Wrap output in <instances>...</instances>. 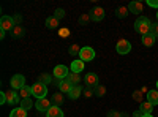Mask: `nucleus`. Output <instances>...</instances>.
<instances>
[{"label":"nucleus","instance_id":"nucleus-33","mask_svg":"<svg viewBox=\"0 0 158 117\" xmlns=\"http://www.w3.org/2000/svg\"><path fill=\"white\" fill-rule=\"evenodd\" d=\"M89 21H90V15H82L81 18H79V24L81 25H85Z\"/></svg>","mask_w":158,"mask_h":117},{"label":"nucleus","instance_id":"nucleus-24","mask_svg":"<svg viewBox=\"0 0 158 117\" xmlns=\"http://www.w3.org/2000/svg\"><path fill=\"white\" fill-rule=\"evenodd\" d=\"M38 81L41 82V84H44V86H49L52 82V76L48 74V73H41V74L38 76Z\"/></svg>","mask_w":158,"mask_h":117},{"label":"nucleus","instance_id":"nucleus-34","mask_svg":"<svg viewBox=\"0 0 158 117\" xmlns=\"http://www.w3.org/2000/svg\"><path fill=\"white\" fill-rule=\"evenodd\" d=\"M150 33H152L155 38H158V22H156V24H152V27H150Z\"/></svg>","mask_w":158,"mask_h":117},{"label":"nucleus","instance_id":"nucleus-5","mask_svg":"<svg viewBox=\"0 0 158 117\" xmlns=\"http://www.w3.org/2000/svg\"><path fill=\"white\" fill-rule=\"evenodd\" d=\"M115 51H117V52L120 54V56H125V54H128L130 51H131V43H130L128 40H123V38H122V40L117 41Z\"/></svg>","mask_w":158,"mask_h":117},{"label":"nucleus","instance_id":"nucleus-15","mask_svg":"<svg viewBox=\"0 0 158 117\" xmlns=\"http://www.w3.org/2000/svg\"><path fill=\"white\" fill-rule=\"evenodd\" d=\"M82 90H84V87H81V86H73V87H71V90L68 92L70 100H77L79 97L82 95Z\"/></svg>","mask_w":158,"mask_h":117},{"label":"nucleus","instance_id":"nucleus-17","mask_svg":"<svg viewBox=\"0 0 158 117\" xmlns=\"http://www.w3.org/2000/svg\"><path fill=\"white\" fill-rule=\"evenodd\" d=\"M155 41H156V38H155L152 33H147V35H144V36H142V44H144V46H147V48L153 46Z\"/></svg>","mask_w":158,"mask_h":117},{"label":"nucleus","instance_id":"nucleus-6","mask_svg":"<svg viewBox=\"0 0 158 117\" xmlns=\"http://www.w3.org/2000/svg\"><path fill=\"white\" fill-rule=\"evenodd\" d=\"M52 74H54L56 79L62 81V79H67L68 74H70V71H68V68L65 67V65H57V67L54 68V71H52Z\"/></svg>","mask_w":158,"mask_h":117},{"label":"nucleus","instance_id":"nucleus-41","mask_svg":"<svg viewBox=\"0 0 158 117\" xmlns=\"http://www.w3.org/2000/svg\"><path fill=\"white\" fill-rule=\"evenodd\" d=\"M142 115H144V112H142L141 109H138V111L133 112V117H142Z\"/></svg>","mask_w":158,"mask_h":117},{"label":"nucleus","instance_id":"nucleus-13","mask_svg":"<svg viewBox=\"0 0 158 117\" xmlns=\"http://www.w3.org/2000/svg\"><path fill=\"white\" fill-rule=\"evenodd\" d=\"M70 70H71V73L81 74V73L84 71V62H82V60H73L71 65H70Z\"/></svg>","mask_w":158,"mask_h":117},{"label":"nucleus","instance_id":"nucleus-25","mask_svg":"<svg viewBox=\"0 0 158 117\" xmlns=\"http://www.w3.org/2000/svg\"><path fill=\"white\" fill-rule=\"evenodd\" d=\"M19 108H22V109H25V111H29V109L33 108V101H32L30 98H24V100H21V103H19Z\"/></svg>","mask_w":158,"mask_h":117},{"label":"nucleus","instance_id":"nucleus-28","mask_svg":"<svg viewBox=\"0 0 158 117\" xmlns=\"http://www.w3.org/2000/svg\"><path fill=\"white\" fill-rule=\"evenodd\" d=\"M52 105H56V106H60L62 103H63V95H62V92H56L54 95H52Z\"/></svg>","mask_w":158,"mask_h":117},{"label":"nucleus","instance_id":"nucleus-35","mask_svg":"<svg viewBox=\"0 0 158 117\" xmlns=\"http://www.w3.org/2000/svg\"><path fill=\"white\" fill-rule=\"evenodd\" d=\"M54 16H56L57 19H63V18H65V11H63L62 8H57V10H56V15H54Z\"/></svg>","mask_w":158,"mask_h":117},{"label":"nucleus","instance_id":"nucleus-4","mask_svg":"<svg viewBox=\"0 0 158 117\" xmlns=\"http://www.w3.org/2000/svg\"><path fill=\"white\" fill-rule=\"evenodd\" d=\"M94 59H95V51H94V48H90V46L81 48V52H79V60L90 62V60H94Z\"/></svg>","mask_w":158,"mask_h":117},{"label":"nucleus","instance_id":"nucleus-44","mask_svg":"<svg viewBox=\"0 0 158 117\" xmlns=\"http://www.w3.org/2000/svg\"><path fill=\"white\" fill-rule=\"evenodd\" d=\"M142 117H153V115H152V114H144Z\"/></svg>","mask_w":158,"mask_h":117},{"label":"nucleus","instance_id":"nucleus-26","mask_svg":"<svg viewBox=\"0 0 158 117\" xmlns=\"http://www.w3.org/2000/svg\"><path fill=\"white\" fill-rule=\"evenodd\" d=\"M115 15H117V18H127L128 15H130V10H128V6H118L117 10H115Z\"/></svg>","mask_w":158,"mask_h":117},{"label":"nucleus","instance_id":"nucleus-3","mask_svg":"<svg viewBox=\"0 0 158 117\" xmlns=\"http://www.w3.org/2000/svg\"><path fill=\"white\" fill-rule=\"evenodd\" d=\"M16 27V22L13 19V16H2L0 18V29L5 32H11Z\"/></svg>","mask_w":158,"mask_h":117},{"label":"nucleus","instance_id":"nucleus-21","mask_svg":"<svg viewBox=\"0 0 158 117\" xmlns=\"http://www.w3.org/2000/svg\"><path fill=\"white\" fill-rule=\"evenodd\" d=\"M147 101L152 103V105H158V90H149V94H147Z\"/></svg>","mask_w":158,"mask_h":117},{"label":"nucleus","instance_id":"nucleus-2","mask_svg":"<svg viewBox=\"0 0 158 117\" xmlns=\"http://www.w3.org/2000/svg\"><path fill=\"white\" fill-rule=\"evenodd\" d=\"M32 95H33L36 100L46 98V95H48V86H44V84H41L40 81H36V82L32 86Z\"/></svg>","mask_w":158,"mask_h":117},{"label":"nucleus","instance_id":"nucleus-8","mask_svg":"<svg viewBox=\"0 0 158 117\" xmlns=\"http://www.w3.org/2000/svg\"><path fill=\"white\" fill-rule=\"evenodd\" d=\"M51 106H52V101H49L48 98H40V100L35 101V108L40 112H48Z\"/></svg>","mask_w":158,"mask_h":117},{"label":"nucleus","instance_id":"nucleus-1","mask_svg":"<svg viewBox=\"0 0 158 117\" xmlns=\"http://www.w3.org/2000/svg\"><path fill=\"white\" fill-rule=\"evenodd\" d=\"M150 27H152V22H150V19L147 16H139L135 21V32L142 35V36L150 33Z\"/></svg>","mask_w":158,"mask_h":117},{"label":"nucleus","instance_id":"nucleus-19","mask_svg":"<svg viewBox=\"0 0 158 117\" xmlns=\"http://www.w3.org/2000/svg\"><path fill=\"white\" fill-rule=\"evenodd\" d=\"M81 74H77V73H70L68 77H67V81L71 84V86H79V82H81Z\"/></svg>","mask_w":158,"mask_h":117},{"label":"nucleus","instance_id":"nucleus-38","mask_svg":"<svg viewBox=\"0 0 158 117\" xmlns=\"http://www.w3.org/2000/svg\"><path fill=\"white\" fill-rule=\"evenodd\" d=\"M5 103H8V100H6V92H0V105H5Z\"/></svg>","mask_w":158,"mask_h":117},{"label":"nucleus","instance_id":"nucleus-46","mask_svg":"<svg viewBox=\"0 0 158 117\" xmlns=\"http://www.w3.org/2000/svg\"><path fill=\"white\" fill-rule=\"evenodd\" d=\"M156 19H158V11H156Z\"/></svg>","mask_w":158,"mask_h":117},{"label":"nucleus","instance_id":"nucleus-11","mask_svg":"<svg viewBox=\"0 0 158 117\" xmlns=\"http://www.w3.org/2000/svg\"><path fill=\"white\" fill-rule=\"evenodd\" d=\"M6 100H8L10 105H18V103H21L19 92H16V90H8L6 92Z\"/></svg>","mask_w":158,"mask_h":117},{"label":"nucleus","instance_id":"nucleus-9","mask_svg":"<svg viewBox=\"0 0 158 117\" xmlns=\"http://www.w3.org/2000/svg\"><path fill=\"white\" fill-rule=\"evenodd\" d=\"M84 82H85V86L90 87V89L97 87V86H98V74H95V73H87V74L84 76Z\"/></svg>","mask_w":158,"mask_h":117},{"label":"nucleus","instance_id":"nucleus-22","mask_svg":"<svg viewBox=\"0 0 158 117\" xmlns=\"http://www.w3.org/2000/svg\"><path fill=\"white\" fill-rule=\"evenodd\" d=\"M139 109H141L144 114H152V111H153V105H152V103H149V101H142V103H141V106H139Z\"/></svg>","mask_w":158,"mask_h":117},{"label":"nucleus","instance_id":"nucleus-45","mask_svg":"<svg viewBox=\"0 0 158 117\" xmlns=\"http://www.w3.org/2000/svg\"><path fill=\"white\" fill-rule=\"evenodd\" d=\"M156 90H158V81H156Z\"/></svg>","mask_w":158,"mask_h":117},{"label":"nucleus","instance_id":"nucleus-27","mask_svg":"<svg viewBox=\"0 0 158 117\" xmlns=\"http://www.w3.org/2000/svg\"><path fill=\"white\" fill-rule=\"evenodd\" d=\"M10 117H27V111L22 108H16L10 112Z\"/></svg>","mask_w":158,"mask_h":117},{"label":"nucleus","instance_id":"nucleus-37","mask_svg":"<svg viewBox=\"0 0 158 117\" xmlns=\"http://www.w3.org/2000/svg\"><path fill=\"white\" fill-rule=\"evenodd\" d=\"M147 5L150 8H156V11H158V0H147Z\"/></svg>","mask_w":158,"mask_h":117},{"label":"nucleus","instance_id":"nucleus-40","mask_svg":"<svg viewBox=\"0 0 158 117\" xmlns=\"http://www.w3.org/2000/svg\"><path fill=\"white\" fill-rule=\"evenodd\" d=\"M13 19H15L16 25H21V22H22V16L21 15H15V16H13Z\"/></svg>","mask_w":158,"mask_h":117},{"label":"nucleus","instance_id":"nucleus-18","mask_svg":"<svg viewBox=\"0 0 158 117\" xmlns=\"http://www.w3.org/2000/svg\"><path fill=\"white\" fill-rule=\"evenodd\" d=\"M10 33H11V38H16V40H18V38H22V36H24L25 30H24L22 25H16V27L13 29Z\"/></svg>","mask_w":158,"mask_h":117},{"label":"nucleus","instance_id":"nucleus-43","mask_svg":"<svg viewBox=\"0 0 158 117\" xmlns=\"http://www.w3.org/2000/svg\"><path fill=\"white\" fill-rule=\"evenodd\" d=\"M5 35H6V32H5V30H2V29H0V38H2V40H3V38H5Z\"/></svg>","mask_w":158,"mask_h":117},{"label":"nucleus","instance_id":"nucleus-23","mask_svg":"<svg viewBox=\"0 0 158 117\" xmlns=\"http://www.w3.org/2000/svg\"><path fill=\"white\" fill-rule=\"evenodd\" d=\"M30 95H32V87H29V86H24V87L19 90V97H21V100H24V98H30Z\"/></svg>","mask_w":158,"mask_h":117},{"label":"nucleus","instance_id":"nucleus-12","mask_svg":"<svg viewBox=\"0 0 158 117\" xmlns=\"http://www.w3.org/2000/svg\"><path fill=\"white\" fill-rule=\"evenodd\" d=\"M56 86H57V89H60V92H62V94H68L70 90H71V87H73L67 79H62V81L56 79Z\"/></svg>","mask_w":158,"mask_h":117},{"label":"nucleus","instance_id":"nucleus-20","mask_svg":"<svg viewBox=\"0 0 158 117\" xmlns=\"http://www.w3.org/2000/svg\"><path fill=\"white\" fill-rule=\"evenodd\" d=\"M46 27L51 29V30L57 29V27H59V19H57L56 16H49V18L46 19Z\"/></svg>","mask_w":158,"mask_h":117},{"label":"nucleus","instance_id":"nucleus-32","mask_svg":"<svg viewBox=\"0 0 158 117\" xmlns=\"http://www.w3.org/2000/svg\"><path fill=\"white\" fill-rule=\"evenodd\" d=\"M142 92L141 90H136V92H133V100H136V101H139V103H142L144 100H142Z\"/></svg>","mask_w":158,"mask_h":117},{"label":"nucleus","instance_id":"nucleus-30","mask_svg":"<svg viewBox=\"0 0 158 117\" xmlns=\"http://www.w3.org/2000/svg\"><path fill=\"white\" fill-rule=\"evenodd\" d=\"M68 52H70L71 56H79V52H81V46L76 44V43H73V44L70 46V49H68Z\"/></svg>","mask_w":158,"mask_h":117},{"label":"nucleus","instance_id":"nucleus-36","mask_svg":"<svg viewBox=\"0 0 158 117\" xmlns=\"http://www.w3.org/2000/svg\"><path fill=\"white\" fill-rule=\"evenodd\" d=\"M59 35H60V38L70 36V29H60V30H59Z\"/></svg>","mask_w":158,"mask_h":117},{"label":"nucleus","instance_id":"nucleus-16","mask_svg":"<svg viewBox=\"0 0 158 117\" xmlns=\"http://www.w3.org/2000/svg\"><path fill=\"white\" fill-rule=\"evenodd\" d=\"M46 117H65V114L62 112L60 106H56V105H52L49 108V111L46 112Z\"/></svg>","mask_w":158,"mask_h":117},{"label":"nucleus","instance_id":"nucleus-29","mask_svg":"<svg viewBox=\"0 0 158 117\" xmlns=\"http://www.w3.org/2000/svg\"><path fill=\"white\" fill-rule=\"evenodd\" d=\"M94 94H95V97H104V94H106V87L98 84L97 87H94Z\"/></svg>","mask_w":158,"mask_h":117},{"label":"nucleus","instance_id":"nucleus-39","mask_svg":"<svg viewBox=\"0 0 158 117\" xmlns=\"http://www.w3.org/2000/svg\"><path fill=\"white\" fill-rule=\"evenodd\" d=\"M108 117H123V115L118 112V111H109L108 112Z\"/></svg>","mask_w":158,"mask_h":117},{"label":"nucleus","instance_id":"nucleus-7","mask_svg":"<svg viewBox=\"0 0 158 117\" xmlns=\"http://www.w3.org/2000/svg\"><path fill=\"white\" fill-rule=\"evenodd\" d=\"M10 84H11V87L15 89V90H21V89L25 86V76H22V74H15V76L11 77Z\"/></svg>","mask_w":158,"mask_h":117},{"label":"nucleus","instance_id":"nucleus-31","mask_svg":"<svg viewBox=\"0 0 158 117\" xmlns=\"http://www.w3.org/2000/svg\"><path fill=\"white\" fill-rule=\"evenodd\" d=\"M82 95L85 97V98H92L95 94H94V89H90V87H87V89H84L82 90Z\"/></svg>","mask_w":158,"mask_h":117},{"label":"nucleus","instance_id":"nucleus-42","mask_svg":"<svg viewBox=\"0 0 158 117\" xmlns=\"http://www.w3.org/2000/svg\"><path fill=\"white\" fill-rule=\"evenodd\" d=\"M139 90H141V92H142V94H149V89H147L146 86H142V87H141Z\"/></svg>","mask_w":158,"mask_h":117},{"label":"nucleus","instance_id":"nucleus-10","mask_svg":"<svg viewBox=\"0 0 158 117\" xmlns=\"http://www.w3.org/2000/svg\"><path fill=\"white\" fill-rule=\"evenodd\" d=\"M103 18H104V10L101 6H97V8L92 10V13H90V19L92 21L100 22V21H103Z\"/></svg>","mask_w":158,"mask_h":117},{"label":"nucleus","instance_id":"nucleus-14","mask_svg":"<svg viewBox=\"0 0 158 117\" xmlns=\"http://www.w3.org/2000/svg\"><path fill=\"white\" fill-rule=\"evenodd\" d=\"M128 10H130V13H133V15L141 16V13H142V10H144V5H142L141 2H131V3L128 5Z\"/></svg>","mask_w":158,"mask_h":117}]
</instances>
